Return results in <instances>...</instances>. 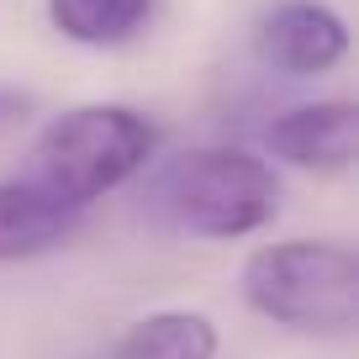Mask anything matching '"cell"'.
<instances>
[{"mask_svg": "<svg viewBox=\"0 0 359 359\" xmlns=\"http://www.w3.org/2000/svg\"><path fill=\"white\" fill-rule=\"evenodd\" d=\"M243 302L264 323L306 338H348L359 327V254L333 238H285L243 259Z\"/></svg>", "mask_w": 359, "mask_h": 359, "instance_id": "2", "label": "cell"}, {"mask_svg": "<svg viewBox=\"0 0 359 359\" xmlns=\"http://www.w3.org/2000/svg\"><path fill=\"white\" fill-rule=\"evenodd\" d=\"M264 148L296 169L317 175H344L359 148V111L354 101H312L291 106L264 127Z\"/></svg>", "mask_w": 359, "mask_h": 359, "instance_id": "5", "label": "cell"}, {"mask_svg": "<svg viewBox=\"0 0 359 359\" xmlns=\"http://www.w3.org/2000/svg\"><path fill=\"white\" fill-rule=\"evenodd\" d=\"M248 48L285 79H317L348 58V22L327 0H275L254 16Z\"/></svg>", "mask_w": 359, "mask_h": 359, "instance_id": "4", "label": "cell"}, {"mask_svg": "<svg viewBox=\"0 0 359 359\" xmlns=\"http://www.w3.org/2000/svg\"><path fill=\"white\" fill-rule=\"evenodd\" d=\"M74 233V212L43 201L22 180H0V264H22Z\"/></svg>", "mask_w": 359, "mask_h": 359, "instance_id": "7", "label": "cell"}, {"mask_svg": "<svg viewBox=\"0 0 359 359\" xmlns=\"http://www.w3.org/2000/svg\"><path fill=\"white\" fill-rule=\"evenodd\" d=\"M154 206L191 238L233 243L259 233L280 212V175L269 158L233 143H206L175 154L154 175Z\"/></svg>", "mask_w": 359, "mask_h": 359, "instance_id": "3", "label": "cell"}, {"mask_svg": "<svg viewBox=\"0 0 359 359\" xmlns=\"http://www.w3.org/2000/svg\"><path fill=\"white\" fill-rule=\"evenodd\" d=\"M154 143H158V133L137 106L90 101V106L53 116L37 133L16 180L27 191H37L43 201L79 217L90 201H101L106 191L127 185L137 169H148Z\"/></svg>", "mask_w": 359, "mask_h": 359, "instance_id": "1", "label": "cell"}, {"mask_svg": "<svg viewBox=\"0 0 359 359\" xmlns=\"http://www.w3.org/2000/svg\"><path fill=\"white\" fill-rule=\"evenodd\" d=\"M27 116H32V95H27V90L0 85V137L16 133V127H27Z\"/></svg>", "mask_w": 359, "mask_h": 359, "instance_id": "9", "label": "cell"}, {"mask_svg": "<svg viewBox=\"0 0 359 359\" xmlns=\"http://www.w3.org/2000/svg\"><path fill=\"white\" fill-rule=\"evenodd\" d=\"M154 16V0H48V27L79 48L133 43Z\"/></svg>", "mask_w": 359, "mask_h": 359, "instance_id": "8", "label": "cell"}, {"mask_svg": "<svg viewBox=\"0 0 359 359\" xmlns=\"http://www.w3.org/2000/svg\"><path fill=\"white\" fill-rule=\"evenodd\" d=\"M106 359H217V323L206 312H148L116 333Z\"/></svg>", "mask_w": 359, "mask_h": 359, "instance_id": "6", "label": "cell"}]
</instances>
